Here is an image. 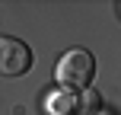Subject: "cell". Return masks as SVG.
<instances>
[{"mask_svg":"<svg viewBox=\"0 0 121 115\" xmlns=\"http://www.w3.org/2000/svg\"><path fill=\"white\" fill-rule=\"evenodd\" d=\"M32 67V51L22 38L0 35V77H19Z\"/></svg>","mask_w":121,"mask_h":115,"instance_id":"cell-2","label":"cell"},{"mask_svg":"<svg viewBox=\"0 0 121 115\" xmlns=\"http://www.w3.org/2000/svg\"><path fill=\"white\" fill-rule=\"evenodd\" d=\"M80 112H83V115H108V112H105V106H102V99H99V93H92V90H83Z\"/></svg>","mask_w":121,"mask_h":115,"instance_id":"cell-4","label":"cell"},{"mask_svg":"<svg viewBox=\"0 0 121 115\" xmlns=\"http://www.w3.org/2000/svg\"><path fill=\"white\" fill-rule=\"evenodd\" d=\"M80 106V96L73 90H51L48 96H45V115H73Z\"/></svg>","mask_w":121,"mask_h":115,"instance_id":"cell-3","label":"cell"},{"mask_svg":"<svg viewBox=\"0 0 121 115\" xmlns=\"http://www.w3.org/2000/svg\"><path fill=\"white\" fill-rule=\"evenodd\" d=\"M57 74V83L64 86V90H86V86L92 83V77H96V58L89 55L86 48H70L64 51L54 67Z\"/></svg>","mask_w":121,"mask_h":115,"instance_id":"cell-1","label":"cell"},{"mask_svg":"<svg viewBox=\"0 0 121 115\" xmlns=\"http://www.w3.org/2000/svg\"><path fill=\"white\" fill-rule=\"evenodd\" d=\"M118 10H121V3H118Z\"/></svg>","mask_w":121,"mask_h":115,"instance_id":"cell-5","label":"cell"}]
</instances>
